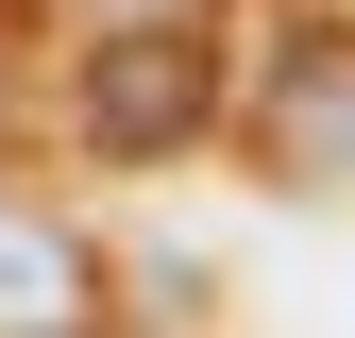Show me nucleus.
Returning a JSON list of instances; mask_svg holds the SVG:
<instances>
[{
    "instance_id": "f257e3e1",
    "label": "nucleus",
    "mask_w": 355,
    "mask_h": 338,
    "mask_svg": "<svg viewBox=\"0 0 355 338\" xmlns=\"http://www.w3.org/2000/svg\"><path fill=\"white\" fill-rule=\"evenodd\" d=\"M203 102H220L203 17H119V34H102V68H85V152H187V136H203Z\"/></svg>"
},
{
    "instance_id": "7ed1b4c3",
    "label": "nucleus",
    "mask_w": 355,
    "mask_h": 338,
    "mask_svg": "<svg viewBox=\"0 0 355 338\" xmlns=\"http://www.w3.org/2000/svg\"><path fill=\"white\" fill-rule=\"evenodd\" d=\"M288 169H355V51L288 68Z\"/></svg>"
},
{
    "instance_id": "20e7f679",
    "label": "nucleus",
    "mask_w": 355,
    "mask_h": 338,
    "mask_svg": "<svg viewBox=\"0 0 355 338\" xmlns=\"http://www.w3.org/2000/svg\"><path fill=\"white\" fill-rule=\"evenodd\" d=\"M102 17H203V0H102Z\"/></svg>"
},
{
    "instance_id": "f03ea898",
    "label": "nucleus",
    "mask_w": 355,
    "mask_h": 338,
    "mask_svg": "<svg viewBox=\"0 0 355 338\" xmlns=\"http://www.w3.org/2000/svg\"><path fill=\"white\" fill-rule=\"evenodd\" d=\"M102 321V287H85V237L34 220V203H0V338H85Z\"/></svg>"
}]
</instances>
